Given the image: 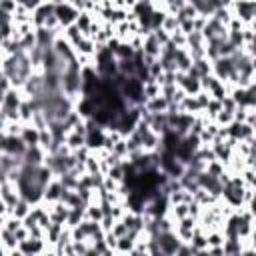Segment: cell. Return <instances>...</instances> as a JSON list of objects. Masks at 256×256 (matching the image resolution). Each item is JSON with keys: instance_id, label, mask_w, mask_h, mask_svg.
Segmentation results:
<instances>
[{"instance_id": "19", "label": "cell", "mask_w": 256, "mask_h": 256, "mask_svg": "<svg viewBox=\"0 0 256 256\" xmlns=\"http://www.w3.org/2000/svg\"><path fill=\"white\" fill-rule=\"evenodd\" d=\"M104 242H106V246H108L110 250H116V246H118V238H116L112 232H106V234H104Z\"/></svg>"}, {"instance_id": "21", "label": "cell", "mask_w": 256, "mask_h": 256, "mask_svg": "<svg viewBox=\"0 0 256 256\" xmlns=\"http://www.w3.org/2000/svg\"><path fill=\"white\" fill-rule=\"evenodd\" d=\"M194 256H210V250H194Z\"/></svg>"}, {"instance_id": "9", "label": "cell", "mask_w": 256, "mask_h": 256, "mask_svg": "<svg viewBox=\"0 0 256 256\" xmlns=\"http://www.w3.org/2000/svg\"><path fill=\"white\" fill-rule=\"evenodd\" d=\"M20 138L24 140V144H26L28 148L40 146V130H38V128H34L32 124H26V126H24V130H22Z\"/></svg>"}, {"instance_id": "12", "label": "cell", "mask_w": 256, "mask_h": 256, "mask_svg": "<svg viewBox=\"0 0 256 256\" xmlns=\"http://www.w3.org/2000/svg\"><path fill=\"white\" fill-rule=\"evenodd\" d=\"M104 216H106V214H104V210H102L100 204H88V206H86V212H84V218H86V220L102 222Z\"/></svg>"}, {"instance_id": "7", "label": "cell", "mask_w": 256, "mask_h": 256, "mask_svg": "<svg viewBox=\"0 0 256 256\" xmlns=\"http://www.w3.org/2000/svg\"><path fill=\"white\" fill-rule=\"evenodd\" d=\"M142 52H144V56H146V58L160 60L162 46H160V42L156 40L154 32H150V34H146V36H144V48H142Z\"/></svg>"}, {"instance_id": "14", "label": "cell", "mask_w": 256, "mask_h": 256, "mask_svg": "<svg viewBox=\"0 0 256 256\" xmlns=\"http://www.w3.org/2000/svg\"><path fill=\"white\" fill-rule=\"evenodd\" d=\"M162 30L172 36L174 32L180 30V20H178L176 16H172V14H166V16H164V22H162Z\"/></svg>"}, {"instance_id": "8", "label": "cell", "mask_w": 256, "mask_h": 256, "mask_svg": "<svg viewBox=\"0 0 256 256\" xmlns=\"http://www.w3.org/2000/svg\"><path fill=\"white\" fill-rule=\"evenodd\" d=\"M144 110L150 112V114H168L170 112V102L164 96H158V98L146 100L144 102Z\"/></svg>"}, {"instance_id": "23", "label": "cell", "mask_w": 256, "mask_h": 256, "mask_svg": "<svg viewBox=\"0 0 256 256\" xmlns=\"http://www.w3.org/2000/svg\"><path fill=\"white\" fill-rule=\"evenodd\" d=\"M252 128H254V136H256V124H254V126H252Z\"/></svg>"}, {"instance_id": "3", "label": "cell", "mask_w": 256, "mask_h": 256, "mask_svg": "<svg viewBox=\"0 0 256 256\" xmlns=\"http://www.w3.org/2000/svg\"><path fill=\"white\" fill-rule=\"evenodd\" d=\"M0 148H2V152L16 156V158H24V154L28 150V146L24 144V140L20 136H2L0 138Z\"/></svg>"}, {"instance_id": "15", "label": "cell", "mask_w": 256, "mask_h": 256, "mask_svg": "<svg viewBox=\"0 0 256 256\" xmlns=\"http://www.w3.org/2000/svg\"><path fill=\"white\" fill-rule=\"evenodd\" d=\"M2 250H18V240L12 232L8 230H2Z\"/></svg>"}, {"instance_id": "5", "label": "cell", "mask_w": 256, "mask_h": 256, "mask_svg": "<svg viewBox=\"0 0 256 256\" xmlns=\"http://www.w3.org/2000/svg\"><path fill=\"white\" fill-rule=\"evenodd\" d=\"M46 248H48L46 238H32L30 236L28 240H24V242L18 244V250L24 256H42L46 252Z\"/></svg>"}, {"instance_id": "1", "label": "cell", "mask_w": 256, "mask_h": 256, "mask_svg": "<svg viewBox=\"0 0 256 256\" xmlns=\"http://www.w3.org/2000/svg\"><path fill=\"white\" fill-rule=\"evenodd\" d=\"M154 240L160 246L162 254H166V256H176V252L182 248V240L176 236L174 230L172 232H160L154 236Z\"/></svg>"}, {"instance_id": "11", "label": "cell", "mask_w": 256, "mask_h": 256, "mask_svg": "<svg viewBox=\"0 0 256 256\" xmlns=\"http://www.w3.org/2000/svg\"><path fill=\"white\" fill-rule=\"evenodd\" d=\"M190 246H192V250H206V248H208V238H206V232H204L200 226H196Z\"/></svg>"}, {"instance_id": "13", "label": "cell", "mask_w": 256, "mask_h": 256, "mask_svg": "<svg viewBox=\"0 0 256 256\" xmlns=\"http://www.w3.org/2000/svg\"><path fill=\"white\" fill-rule=\"evenodd\" d=\"M30 212H32V204H30V202H26L24 198L14 206V218H18V220H22V222L28 218V214H30Z\"/></svg>"}, {"instance_id": "10", "label": "cell", "mask_w": 256, "mask_h": 256, "mask_svg": "<svg viewBox=\"0 0 256 256\" xmlns=\"http://www.w3.org/2000/svg\"><path fill=\"white\" fill-rule=\"evenodd\" d=\"M64 144H66L72 152H76V150H80V148H86V136H82V134H78V132H70V134H66Z\"/></svg>"}, {"instance_id": "22", "label": "cell", "mask_w": 256, "mask_h": 256, "mask_svg": "<svg viewBox=\"0 0 256 256\" xmlns=\"http://www.w3.org/2000/svg\"><path fill=\"white\" fill-rule=\"evenodd\" d=\"M240 256H256V250L254 248H248V250H242Z\"/></svg>"}, {"instance_id": "17", "label": "cell", "mask_w": 256, "mask_h": 256, "mask_svg": "<svg viewBox=\"0 0 256 256\" xmlns=\"http://www.w3.org/2000/svg\"><path fill=\"white\" fill-rule=\"evenodd\" d=\"M214 122H216V124H218V126H220V128H228V126H230V124H232V122H234V114H232V112H228V110H224V108H222V110H220V112H218V116H216V118H214Z\"/></svg>"}, {"instance_id": "16", "label": "cell", "mask_w": 256, "mask_h": 256, "mask_svg": "<svg viewBox=\"0 0 256 256\" xmlns=\"http://www.w3.org/2000/svg\"><path fill=\"white\" fill-rule=\"evenodd\" d=\"M206 238H208V248L224 246V240H226L224 232H220V230H212V232H208V234H206Z\"/></svg>"}, {"instance_id": "18", "label": "cell", "mask_w": 256, "mask_h": 256, "mask_svg": "<svg viewBox=\"0 0 256 256\" xmlns=\"http://www.w3.org/2000/svg\"><path fill=\"white\" fill-rule=\"evenodd\" d=\"M128 232H130V230H128V226H126L122 220H116V224H114V228H112V234H114L116 238H122V236H126Z\"/></svg>"}, {"instance_id": "20", "label": "cell", "mask_w": 256, "mask_h": 256, "mask_svg": "<svg viewBox=\"0 0 256 256\" xmlns=\"http://www.w3.org/2000/svg\"><path fill=\"white\" fill-rule=\"evenodd\" d=\"M208 250H210V256H226L222 246H218V248H208Z\"/></svg>"}, {"instance_id": "2", "label": "cell", "mask_w": 256, "mask_h": 256, "mask_svg": "<svg viewBox=\"0 0 256 256\" xmlns=\"http://www.w3.org/2000/svg\"><path fill=\"white\" fill-rule=\"evenodd\" d=\"M230 8H232V14L244 26H250L256 20V2H232Z\"/></svg>"}, {"instance_id": "4", "label": "cell", "mask_w": 256, "mask_h": 256, "mask_svg": "<svg viewBox=\"0 0 256 256\" xmlns=\"http://www.w3.org/2000/svg\"><path fill=\"white\" fill-rule=\"evenodd\" d=\"M54 14L58 16V20H60V24H62L64 30H66L68 26L76 24V20H78V16H80V12L72 6V2H56Z\"/></svg>"}, {"instance_id": "6", "label": "cell", "mask_w": 256, "mask_h": 256, "mask_svg": "<svg viewBox=\"0 0 256 256\" xmlns=\"http://www.w3.org/2000/svg\"><path fill=\"white\" fill-rule=\"evenodd\" d=\"M64 190H66V188H64L62 180H60V178H54V180L44 188V198H42V202H46V204L60 202V200H62Z\"/></svg>"}]
</instances>
